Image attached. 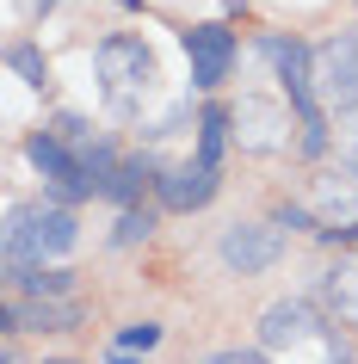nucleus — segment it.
I'll list each match as a JSON object with an SVG mask.
<instances>
[{
    "label": "nucleus",
    "instance_id": "0eeeda50",
    "mask_svg": "<svg viewBox=\"0 0 358 364\" xmlns=\"http://www.w3.org/2000/svg\"><path fill=\"white\" fill-rule=\"evenodd\" d=\"M179 43L191 56V87H216L228 75V62H235V38L223 25H191V31H179Z\"/></svg>",
    "mask_w": 358,
    "mask_h": 364
},
{
    "label": "nucleus",
    "instance_id": "ddd939ff",
    "mask_svg": "<svg viewBox=\"0 0 358 364\" xmlns=\"http://www.w3.org/2000/svg\"><path fill=\"white\" fill-rule=\"evenodd\" d=\"M321 296H327V309H334L346 327H358V259L327 272V278H321Z\"/></svg>",
    "mask_w": 358,
    "mask_h": 364
},
{
    "label": "nucleus",
    "instance_id": "20e7f679",
    "mask_svg": "<svg viewBox=\"0 0 358 364\" xmlns=\"http://www.w3.org/2000/svg\"><path fill=\"white\" fill-rule=\"evenodd\" d=\"M315 93L339 112H358V31H339L315 50Z\"/></svg>",
    "mask_w": 358,
    "mask_h": 364
},
{
    "label": "nucleus",
    "instance_id": "f03ea898",
    "mask_svg": "<svg viewBox=\"0 0 358 364\" xmlns=\"http://www.w3.org/2000/svg\"><path fill=\"white\" fill-rule=\"evenodd\" d=\"M265 56L278 62V80H284V93H290V112H297V130H302V142L297 149L309 154V161H321L327 154V117H321V105H315V56L302 50L297 38H265Z\"/></svg>",
    "mask_w": 358,
    "mask_h": 364
},
{
    "label": "nucleus",
    "instance_id": "a211bd4d",
    "mask_svg": "<svg viewBox=\"0 0 358 364\" xmlns=\"http://www.w3.org/2000/svg\"><path fill=\"white\" fill-rule=\"evenodd\" d=\"M149 229H154L149 210H124V216H117V235H112V241H117V247H136V241H149Z\"/></svg>",
    "mask_w": 358,
    "mask_h": 364
},
{
    "label": "nucleus",
    "instance_id": "4be33fe9",
    "mask_svg": "<svg viewBox=\"0 0 358 364\" xmlns=\"http://www.w3.org/2000/svg\"><path fill=\"white\" fill-rule=\"evenodd\" d=\"M327 364H352V358H346V346H339V340L327 346Z\"/></svg>",
    "mask_w": 358,
    "mask_h": 364
},
{
    "label": "nucleus",
    "instance_id": "1a4fd4ad",
    "mask_svg": "<svg viewBox=\"0 0 358 364\" xmlns=\"http://www.w3.org/2000/svg\"><path fill=\"white\" fill-rule=\"evenodd\" d=\"M315 216H321V229H352V216H358V173L352 167L315 179Z\"/></svg>",
    "mask_w": 358,
    "mask_h": 364
},
{
    "label": "nucleus",
    "instance_id": "6ab92c4d",
    "mask_svg": "<svg viewBox=\"0 0 358 364\" xmlns=\"http://www.w3.org/2000/svg\"><path fill=\"white\" fill-rule=\"evenodd\" d=\"M339 161L358 173V112H339Z\"/></svg>",
    "mask_w": 358,
    "mask_h": 364
},
{
    "label": "nucleus",
    "instance_id": "6e6552de",
    "mask_svg": "<svg viewBox=\"0 0 358 364\" xmlns=\"http://www.w3.org/2000/svg\"><path fill=\"white\" fill-rule=\"evenodd\" d=\"M315 333H321L315 309L297 303V296H290V303H272L260 315V346H272V352H278V346H302V340H315Z\"/></svg>",
    "mask_w": 358,
    "mask_h": 364
},
{
    "label": "nucleus",
    "instance_id": "412c9836",
    "mask_svg": "<svg viewBox=\"0 0 358 364\" xmlns=\"http://www.w3.org/2000/svg\"><path fill=\"white\" fill-rule=\"evenodd\" d=\"M204 364H265V352H241V346H235V352H216V358H204Z\"/></svg>",
    "mask_w": 358,
    "mask_h": 364
},
{
    "label": "nucleus",
    "instance_id": "5701e85b",
    "mask_svg": "<svg viewBox=\"0 0 358 364\" xmlns=\"http://www.w3.org/2000/svg\"><path fill=\"white\" fill-rule=\"evenodd\" d=\"M50 6H56V0H38V19H43V13H50Z\"/></svg>",
    "mask_w": 358,
    "mask_h": 364
},
{
    "label": "nucleus",
    "instance_id": "7ed1b4c3",
    "mask_svg": "<svg viewBox=\"0 0 358 364\" xmlns=\"http://www.w3.org/2000/svg\"><path fill=\"white\" fill-rule=\"evenodd\" d=\"M99 93L112 117H136L154 93V56L142 38H105L99 43Z\"/></svg>",
    "mask_w": 358,
    "mask_h": 364
},
{
    "label": "nucleus",
    "instance_id": "2eb2a0df",
    "mask_svg": "<svg viewBox=\"0 0 358 364\" xmlns=\"http://www.w3.org/2000/svg\"><path fill=\"white\" fill-rule=\"evenodd\" d=\"M149 179H161L149 154H142V161H117V167H112V179H105V198H117V204H130V198L142 192Z\"/></svg>",
    "mask_w": 358,
    "mask_h": 364
},
{
    "label": "nucleus",
    "instance_id": "9d476101",
    "mask_svg": "<svg viewBox=\"0 0 358 364\" xmlns=\"http://www.w3.org/2000/svg\"><path fill=\"white\" fill-rule=\"evenodd\" d=\"M154 186H161V204H167V210H204L210 198H216V173L179 167V173H161Z\"/></svg>",
    "mask_w": 358,
    "mask_h": 364
},
{
    "label": "nucleus",
    "instance_id": "423d86ee",
    "mask_svg": "<svg viewBox=\"0 0 358 364\" xmlns=\"http://www.w3.org/2000/svg\"><path fill=\"white\" fill-rule=\"evenodd\" d=\"M278 253H284V229L278 223H235V229L223 235V266L241 272V278L278 266Z\"/></svg>",
    "mask_w": 358,
    "mask_h": 364
},
{
    "label": "nucleus",
    "instance_id": "f8f14e48",
    "mask_svg": "<svg viewBox=\"0 0 358 364\" xmlns=\"http://www.w3.org/2000/svg\"><path fill=\"white\" fill-rule=\"evenodd\" d=\"M228 124H235V105H204V117H198V167L204 173H223Z\"/></svg>",
    "mask_w": 358,
    "mask_h": 364
},
{
    "label": "nucleus",
    "instance_id": "4468645a",
    "mask_svg": "<svg viewBox=\"0 0 358 364\" xmlns=\"http://www.w3.org/2000/svg\"><path fill=\"white\" fill-rule=\"evenodd\" d=\"M6 284L25 290L31 303H43V296H68L75 272H62V266H25V272H6Z\"/></svg>",
    "mask_w": 358,
    "mask_h": 364
},
{
    "label": "nucleus",
    "instance_id": "39448f33",
    "mask_svg": "<svg viewBox=\"0 0 358 364\" xmlns=\"http://www.w3.org/2000/svg\"><path fill=\"white\" fill-rule=\"evenodd\" d=\"M25 154H31V167H38V173L50 179V186H56L62 198H87V192H99V186H93V173H87V154H80V149H68V142H62L56 130L31 136V142H25Z\"/></svg>",
    "mask_w": 358,
    "mask_h": 364
},
{
    "label": "nucleus",
    "instance_id": "aec40b11",
    "mask_svg": "<svg viewBox=\"0 0 358 364\" xmlns=\"http://www.w3.org/2000/svg\"><path fill=\"white\" fill-rule=\"evenodd\" d=\"M278 229H321V223L302 210V204H284V210H278Z\"/></svg>",
    "mask_w": 358,
    "mask_h": 364
},
{
    "label": "nucleus",
    "instance_id": "f3484780",
    "mask_svg": "<svg viewBox=\"0 0 358 364\" xmlns=\"http://www.w3.org/2000/svg\"><path fill=\"white\" fill-rule=\"evenodd\" d=\"M154 346H161V327H154V321H130L124 333H117L112 352H154Z\"/></svg>",
    "mask_w": 358,
    "mask_h": 364
},
{
    "label": "nucleus",
    "instance_id": "9b49d317",
    "mask_svg": "<svg viewBox=\"0 0 358 364\" xmlns=\"http://www.w3.org/2000/svg\"><path fill=\"white\" fill-rule=\"evenodd\" d=\"M235 124H241L235 136H241L247 149H278L290 117H284L278 105H265V99H241V105H235Z\"/></svg>",
    "mask_w": 358,
    "mask_h": 364
},
{
    "label": "nucleus",
    "instance_id": "f257e3e1",
    "mask_svg": "<svg viewBox=\"0 0 358 364\" xmlns=\"http://www.w3.org/2000/svg\"><path fill=\"white\" fill-rule=\"evenodd\" d=\"M68 247H75V216L62 210V204H19V210H6V235H0L6 272L50 266Z\"/></svg>",
    "mask_w": 358,
    "mask_h": 364
},
{
    "label": "nucleus",
    "instance_id": "dca6fc26",
    "mask_svg": "<svg viewBox=\"0 0 358 364\" xmlns=\"http://www.w3.org/2000/svg\"><path fill=\"white\" fill-rule=\"evenodd\" d=\"M6 68H13V75H25L31 87H43V80H50V62L38 56V43H13V50H6Z\"/></svg>",
    "mask_w": 358,
    "mask_h": 364
}]
</instances>
